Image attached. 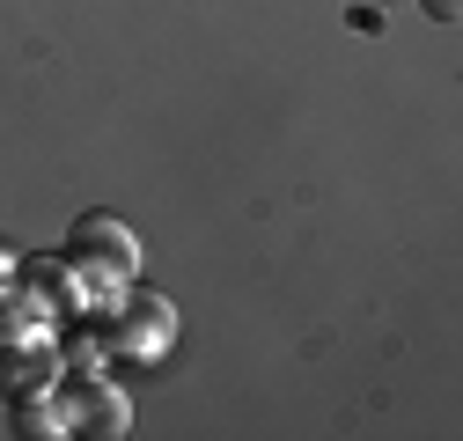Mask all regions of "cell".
<instances>
[{
    "label": "cell",
    "mask_w": 463,
    "mask_h": 441,
    "mask_svg": "<svg viewBox=\"0 0 463 441\" xmlns=\"http://www.w3.org/2000/svg\"><path fill=\"white\" fill-rule=\"evenodd\" d=\"M427 15L434 23H456V0H427Z\"/></svg>",
    "instance_id": "cell-7"
},
{
    "label": "cell",
    "mask_w": 463,
    "mask_h": 441,
    "mask_svg": "<svg viewBox=\"0 0 463 441\" xmlns=\"http://www.w3.org/2000/svg\"><path fill=\"white\" fill-rule=\"evenodd\" d=\"M67 265L81 272L89 316H103L110 302L133 287V272H140V236H133V220H118V213H81L74 229H67Z\"/></svg>",
    "instance_id": "cell-1"
},
{
    "label": "cell",
    "mask_w": 463,
    "mask_h": 441,
    "mask_svg": "<svg viewBox=\"0 0 463 441\" xmlns=\"http://www.w3.org/2000/svg\"><path fill=\"white\" fill-rule=\"evenodd\" d=\"M15 272H23V250H15V243H0V302L15 295Z\"/></svg>",
    "instance_id": "cell-6"
},
{
    "label": "cell",
    "mask_w": 463,
    "mask_h": 441,
    "mask_svg": "<svg viewBox=\"0 0 463 441\" xmlns=\"http://www.w3.org/2000/svg\"><path fill=\"white\" fill-rule=\"evenodd\" d=\"M67 412H74V434H126V427H133V405H126V390H110L103 375H89V382H67Z\"/></svg>",
    "instance_id": "cell-4"
},
{
    "label": "cell",
    "mask_w": 463,
    "mask_h": 441,
    "mask_svg": "<svg viewBox=\"0 0 463 441\" xmlns=\"http://www.w3.org/2000/svg\"><path fill=\"white\" fill-rule=\"evenodd\" d=\"M169 339H177V309L162 295H118L103 309V346L118 361H162Z\"/></svg>",
    "instance_id": "cell-2"
},
{
    "label": "cell",
    "mask_w": 463,
    "mask_h": 441,
    "mask_svg": "<svg viewBox=\"0 0 463 441\" xmlns=\"http://www.w3.org/2000/svg\"><path fill=\"white\" fill-rule=\"evenodd\" d=\"M60 382V346L52 339H0V398H30Z\"/></svg>",
    "instance_id": "cell-3"
},
{
    "label": "cell",
    "mask_w": 463,
    "mask_h": 441,
    "mask_svg": "<svg viewBox=\"0 0 463 441\" xmlns=\"http://www.w3.org/2000/svg\"><path fill=\"white\" fill-rule=\"evenodd\" d=\"M8 405H15V419H23L30 441L74 434V412H67V390H60V382H52V390H30V398H8Z\"/></svg>",
    "instance_id": "cell-5"
}]
</instances>
